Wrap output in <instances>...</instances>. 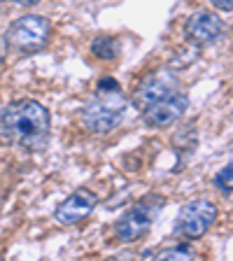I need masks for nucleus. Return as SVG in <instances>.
Here are the masks:
<instances>
[{"instance_id": "423d86ee", "label": "nucleus", "mask_w": 233, "mask_h": 261, "mask_svg": "<svg viewBox=\"0 0 233 261\" xmlns=\"http://www.w3.org/2000/svg\"><path fill=\"white\" fill-rule=\"evenodd\" d=\"M189 108V98L182 91H173L170 96L161 98L157 103H152L149 108L142 110V119L149 128H168L170 124L182 117Z\"/></svg>"}, {"instance_id": "9d476101", "label": "nucleus", "mask_w": 233, "mask_h": 261, "mask_svg": "<svg viewBox=\"0 0 233 261\" xmlns=\"http://www.w3.org/2000/svg\"><path fill=\"white\" fill-rule=\"evenodd\" d=\"M119 51H121V44L112 35H100V38H96L91 42V54L100 61H114L119 56Z\"/></svg>"}, {"instance_id": "1a4fd4ad", "label": "nucleus", "mask_w": 233, "mask_h": 261, "mask_svg": "<svg viewBox=\"0 0 233 261\" xmlns=\"http://www.w3.org/2000/svg\"><path fill=\"white\" fill-rule=\"evenodd\" d=\"M98 205V196L93 191H89L87 187L72 191L59 207H56L54 217L59 224L63 226H72V224H80L82 219H87L93 212V207Z\"/></svg>"}, {"instance_id": "9b49d317", "label": "nucleus", "mask_w": 233, "mask_h": 261, "mask_svg": "<svg viewBox=\"0 0 233 261\" xmlns=\"http://www.w3.org/2000/svg\"><path fill=\"white\" fill-rule=\"evenodd\" d=\"M231 173H233V168H231V163H226L222 170H219L217 175H215V179H212V185L217 187L219 191H222L224 196H231Z\"/></svg>"}, {"instance_id": "7ed1b4c3", "label": "nucleus", "mask_w": 233, "mask_h": 261, "mask_svg": "<svg viewBox=\"0 0 233 261\" xmlns=\"http://www.w3.org/2000/svg\"><path fill=\"white\" fill-rule=\"evenodd\" d=\"M49 35H51V23L47 16L26 14L12 21L5 31V44L21 56L38 54L47 47Z\"/></svg>"}, {"instance_id": "6e6552de", "label": "nucleus", "mask_w": 233, "mask_h": 261, "mask_svg": "<svg viewBox=\"0 0 233 261\" xmlns=\"http://www.w3.org/2000/svg\"><path fill=\"white\" fill-rule=\"evenodd\" d=\"M185 35L191 44L196 47H205V44L217 42L224 35V21L215 12H196L189 16V21L185 26Z\"/></svg>"}, {"instance_id": "2eb2a0df", "label": "nucleus", "mask_w": 233, "mask_h": 261, "mask_svg": "<svg viewBox=\"0 0 233 261\" xmlns=\"http://www.w3.org/2000/svg\"><path fill=\"white\" fill-rule=\"evenodd\" d=\"M12 3H16V5H23V7H33V5H38L40 0H12Z\"/></svg>"}, {"instance_id": "dca6fc26", "label": "nucleus", "mask_w": 233, "mask_h": 261, "mask_svg": "<svg viewBox=\"0 0 233 261\" xmlns=\"http://www.w3.org/2000/svg\"><path fill=\"white\" fill-rule=\"evenodd\" d=\"M0 63H3V47H0Z\"/></svg>"}, {"instance_id": "4468645a", "label": "nucleus", "mask_w": 233, "mask_h": 261, "mask_svg": "<svg viewBox=\"0 0 233 261\" xmlns=\"http://www.w3.org/2000/svg\"><path fill=\"white\" fill-rule=\"evenodd\" d=\"M210 3L217 7V10H222V12H231L233 10V0H210Z\"/></svg>"}, {"instance_id": "0eeeda50", "label": "nucleus", "mask_w": 233, "mask_h": 261, "mask_svg": "<svg viewBox=\"0 0 233 261\" xmlns=\"http://www.w3.org/2000/svg\"><path fill=\"white\" fill-rule=\"evenodd\" d=\"M173 91H177V77L170 75V72H166V70H159V72L147 75L145 80L138 84L131 103L136 105L138 110H145L152 103L161 100V98L170 96Z\"/></svg>"}, {"instance_id": "f03ea898", "label": "nucleus", "mask_w": 233, "mask_h": 261, "mask_svg": "<svg viewBox=\"0 0 233 261\" xmlns=\"http://www.w3.org/2000/svg\"><path fill=\"white\" fill-rule=\"evenodd\" d=\"M98 91V89H96ZM128 108V100L119 89L114 91H98L96 98L82 112V126L93 136H105L121 124Z\"/></svg>"}, {"instance_id": "f257e3e1", "label": "nucleus", "mask_w": 233, "mask_h": 261, "mask_svg": "<svg viewBox=\"0 0 233 261\" xmlns=\"http://www.w3.org/2000/svg\"><path fill=\"white\" fill-rule=\"evenodd\" d=\"M51 133V117L42 103L23 98L0 112V142L21 147L28 152L44 149Z\"/></svg>"}, {"instance_id": "f8f14e48", "label": "nucleus", "mask_w": 233, "mask_h": 261, "mask_svg": "<svg viewBox=\"0 0 233 261\" xmlns=\"http://www.w3.org/2000/svg\"><path fill=\"white\" fill-rule=\"evenodd\" d=\"M191 256H196V252L185 243L175 245V247H170V250L159 252V259H191Z\"/></svg>"}, {"instance_id": "39448f33", "label": "nucleus", "mask_w": 233, "mask_h": 261, "mask_svg": "<svg viewBox=\"0 0 233 261\" xmlns=\"http://www.w3.org/2000/svg\"><path fill=\"white\" fill-rule=\"evenodd\" d=\"M217 205L210 203L208 198H196L187 205L179 207L175 217V233L187 240H198L210 231V226L217 222Z\"/></svg>"}, {"instance_id": "ddd939ff", "label": "nucleus", "mask_w": 233, "mask_h": 261, "mask_svg": "<svg viewBox=\"0 0 233 261\" xmlns=\"http://www.w3.org/2000/svg\"><path fill=\"white\" fill-rule=\"evenodd\" d=\"M98 91H114V89H119V82L112 80V77H103V80L98 82Z\"/></svg>"}, {"instance_id": "20e7f679", "label": "nucleus", "mask_w": 233, "mask_h": 261, "mask_svg": "<svg viewBox=\"0 0 233 261\" xmlns=\"http://www.w3.org/2000/svg\"><path fill=\"white\" fill-rule=\"evenodd\" d=\"M163 198L161 194H149L145 196L142 201H138L133 207L121 215L114 224V236L121 240V243H136V240L145 238L149 231H152L154 222H157L159 212L163 210Z\"/></svg>"}]
</instances>
